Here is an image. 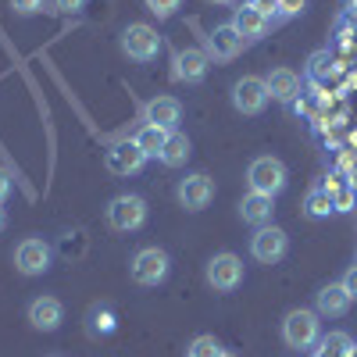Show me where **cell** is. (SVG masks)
<instances>
[{"instance_id":"cell-27","label":"cell","mask_w":357,"mask_h":357,"mask_svg":"<svg viewBox=\"0 0 357 357\" xmlns=\"http://www.w3.org/2000/svg\"><path fill=\"white\" fill-rule=\"evenodd\" d=\"M304 8H307V0H279V15L282 18H296Z\"/></svg>"},{"instance_id":"cell-9","label":"cell","mask_w":357,"mask_h":357,"mask_svg":"<svg viewBox=\"0 0 357 357\" xmlns=\"http://www.w3.org/2000/svg\"><path fill=\"white\" fill-rule=\"evenodd\" d=\"M268 104V86L257 75H243L240 82L232 86V107L240 114H261Z\"/></svg>"},{"instance_id":"cell-3","label":"cell","mask_w":357,"mask_h":357,"mask_svg":"<svg viewBox=\"0 0 357 357\" xmlns=\"http://www.w3.org/2000/svg\"><path fill=\"white\" fill-rule=\"evenodd\" d=\"M122 50H126V57H132V61H154L158 50H161L158 29L146 25V22H132L122 33Z\"/></svg>"},{"instance_id":"cell-20","label":"cell","mask_w":357,"mask_h":357,"mask_svg":"<svg viewBox=\"0 0 357 357\" xmlns=\"http://www.w3.org/2000/svg\"><path fill=\"white\" fill-rule=\"evenodd\" d=\"M333 211H336L333 193L325 190V186H311L307 197H304V215H307V218H329Z\"/></svg>"},{"instance_id":"cell-30","label":"cell","mask_w":357,"mask_h":357,"mask_svg":"<svg viewBox=\"0 0 357 357\" xmlns=\"http://www.w3.org/2000/svg\"><path fill=\"white\" fill-rule=\"evenodd\" d=\"M343 286H347V293H350V301H357V264L343 275Z\"/></svg>"},{"instance_id":"cell-23","label":"cell","mask_w":357,"mask_h":357,"mask_svg":"<svg viewBox=\"0 0 357 357\" xmlns=\"http://www.w3.org/2000/svg\"><path fill=\"white\" fill-rule=\"evenodd\" d=\"M321 186L333 193V204H336V211H350V207H354V186H350V183H340V175H329V178H325V183H321Z\"/></svg>"},{"instance_id":"cell-37","label":"cell","mask_w":357,"mask_h":357,"mask_svg":"<svg viewBox=\"0 0 357 357\" xmlns=\"http://www.w3.org/2000/svg\"><path fill=\"white\" fill-rule=\"evenodd\" d=\"M354 8H357V0H354Z\"/></svg>"},{"instance_id":"cell-24","label":"cell","mask_w":357,"mask_h":357,"mask_svg":"<svg viewBox=\"0 0 357 357\" xmlns=\"http://www.w3.org/2000/svg\"><path fill=\"white\" fill-rule=\"evenodd\" d=\"M318 357H347V350L354 347V340L347 333H329V336H321L318 340Z\"/></svg>"},{"instance_id":"cell-34","label":"cell","mask_w":357,"mask_h":357,"mask_svg":"<svg viewBox=\"0 0 357 357\" xmlns=\"http://www.w3.org/2000/svg\"><path fill=\"white\" fill-rule=\"evenodd\" d=\"M347 357H357V347H350V350H347Z\"/></svg>"},{"instance_id":"cell-19","label":"cell","mask_w":357,"mask_h":357,"mask_svg":"<svg viewBox=\"0 0 357 357\" xmlns=\"http://www.w3.org/2000/svg\"><path fill=\"white\" fill-rule=\"evenodd\" d=\"M275 197H264V193H247L243 200H240V215H243V222L247 225H268V222H272V211H275V204H272Z\"/></svg>"},{"instance_id":"cell-31","label":"cell","mask_w":357,"mask_h":357,"mask_svg":"<svg viewBox=\"0 0 357 357\" xmlns=\"http://www.w3.org/2000/svg\"><path fill=\"white\" fill-rule=\"evenodd\" d=\"M8 193H11V172H8V168H0V204L8 200Z\"/></svg>"},{"instance_id":"cell-28","label":"cell","mask_w":357,"mask_h":357,"mask_svg":"<svg viewBox=\"0 0 357 357\" xmlns=\"http://www.w3.org/2000/svg\"><path fill=\"white\" fill-rule=\"evenodd\" d=\"M11 8L18 15H36V11H43V0H11Z\"/></svg>"},{"instance_id":"cell-10","label":"cell","mask_w":357,"mask_h":357,"mask_svg":"<svg viewBox=\"0 0 357 357\" xmlns=\"http://www.w3.org/2000/svg\"><path fill=\"white\" fill-rule=\"evenodd\" d=\"M247 47V40L232 29V22L225 25H215L211 33H207V57L211 61H232V57H240Z\"/></svg>"},{"instance_id":"cell-13","label":"cell","mask_w":357,"mask_h":357,"mask_svg":"<svg viewBox=\"0 0 357 357\" xmlns=\"http://www.w3.org/2000/svg\"><path fill=\"white\" fill-rule=\"evenodd\" d=\"M104 165H107V172H111V175H136V172L146 165V154L136 146V139H129V143L111 146L107 158H104Z\"/></svg>"},{"instance_id":"cell-36","label":"cell","mask_w":357,"mask_h":357,"mask_svg":"<svg viewBox=\"0 0 357 357\" xmlns=\"http://www.w3.org/2000/svg\"><path fill=\"white\" fill-rule=\"evenodd\" d=\"M222 357H236V354H225V350H222Z\"/></svg>"},{"instance_id":"cell-35","label":"cell","mask_w":357,"mask_h":357,"mask_svg":"<svg viewBox=\"0 0 357 357\" xmlns=\"http://www.w3.org/2000/svg\"><path fill=\"white\" fill-rule=\"evenodd\" d=\"M211 4H232V0H211Z\"/></svg>"},{"instance_id":"cell-18","label":"cell","mask_w":357,"mask_h":357,"mask_svg":"<svg viewBox=\"0 0 357 357\" xmlns=\"http://www.w3.org/2000/svg\"><path fill=\"white\" fill-rule=\"evenodd\" d=\"M232 29L240 33L247 43H254V40H261L264 33H268V15H261L257 8H250V4H243V8H236V15H232Z\"/></svg>"},{"instance_id":"cell-33","label":"cell","mask_w":357,"mask_h":357,"mask_svg":"<svg viewBox=\"0 0 357 357\" xmlns=\"http://www.w3.org/2000/svg\"><path fill=\"white\" fill-rule=\"evenodd\" d=\"M4 225H8V215H4V207H0V232H4Z\"/></svg>"},{"instance_id":"cell-14","label":"cell","mask_w":357,"mask_h":357,"mask_svg":"<svg viewBox=\"0 0 357 357\" xmlns=\"http://www.w3.org/2000/svg\"><path fill=\"white\" fill-rule=\"evenodd\" d=\"M29 321H33V329L40 333H54L57 325L65 321V307L57 296H36L33 304H29Z\"/></svg>"},{"instance_id":"cell-1","label":"cell","mask_w":357,"mask_h":357,"mask_svg":"<svg viewBox=\"0 0 357 357\" xmlns=\"http://www.w3.org/2000/svg\"><path fill=\"white\" fill-rule=\"evenodd\" d=\"M282 340L286 347L293 350H307L321 340V321H318V311H289L286 321H282Z\"/></svg>"},{"instance_id":"cell-17","label":"cell","mask_w":357,"mask_h":357,"mask_svg":"<svg viewBox=\"0 0 357 357\" xmlns=\"http://www.w3.org/2000/svg\"><path fill=\"white\" fill-rule=\"evenodd\" d=\"M264 86H268V97H275V100H282V104H293L296 97H301V75H296L293 68L268 72Z\"/></svg>"},{"instance_id":"cell-8","label":"cell","mask_w":357,"mask_h":357,"mask_svg":"<svg viewBox=\"0 0 357 357\" xmlns=\"http://www.w3.org/2000/svg\"><path fill=\"white\" fill-rule=\"evenodd\" d=\"M207 68H211V57L200 47L175 50V57H172V79L175 82H200L207 75Z\"/></svg>"},{"instance_id":"cell-12","label":"cell","mask_w":357,"mask_h":357,"mask_svg":"<svg viewBox=\"0 0 357 357\" xmlns=\"http://www.w3.org/2000/svg\"><path fill=\"white\" fill-rule=\"evenodd\" d=\"M175 197H178V204H183L186 211H204V207L211 204V197H215V183L207 175H186L183 183H178Z\"/></svg>"},{"instance_id":"cell-25","label":"cell","mask_w":357,"mask_h":357,"mask_svg":"<svg viewBox=\"0 0 357 357\" xmlns=\"http://www.w3.org/2000/svg\"><path fill=\"white\" fill-rule=\"evenodd\" d=\"M190 357H222V347L215 343V336H197L190 343Z\"/></svg>"},{"instance_id":"cell-29","label":"cell","mask_w":357,"mask_h":357,"mask_svg":"<svg viewBox=\"0 0 357 357\" xmlns=\"http://www.w3.org/2000/svg\"><path fill=\"white\" fill-rule=\"evenodd\" d=\"M250 8H257L261 15H279V0H247Z\"/></svg>"},{"instance_id":"cell-5","label":"cell","mask_w":357,"mask_h":357,"mask_svg":"<svg viewBox=\"0 0 357 357\" xmlns=\"http://www.w3.org/2000/svg\"><path fill=\"white\" fill-rule=\"evenodd\" d=\"M243 282V261L236 254H215L207 261V286L218 293H232Z\"/></svg>"},{"instance_id":"cell-16","label":"cell","mask_w":357,"mask_h":357,"mask_svg":"<svg viewBox=\"0 0 357 357\" xmlns=\"http://www.w3.org/2000/svg\"><path fill=\"white\" fill-rule=\"evenodd\" d=\"M178 118H183V104H178L175 97H154L151 104H146V122L165 129V132H175Z\"/></svg>"},{"instance_id":"cell-15","label":"cell","mask_w":357,"mask_h":357,"mask_svg":"<svg viewBox=\"0 0 357 357\" xmlns=\"http://www.w3.org/2000/svg\"><path fill=\"white\" fill-rule=\"evenodd\" d=\"M350 304H354V301H350V293H347L343 282H329V286H321V289L314 293V311L325 314V318H340V314H347Z\"/></svg>"},{"instance_id":"cell-2","label":"cell","mask_w":357,"mask_h":357,"mask_svg":"<svg viewBox=\"0 0 357 357\" xmlns=\"http://www.w3.org/2000/svg\"><path fill=\"white\" fill-rule=\"evenodd\" d=\"M143 222H146V200L143 197L126 193V197H114L107 204V225L114 232H136Z\"/></svg>"},{"instance_id":"cell-22","label":"cell","mask_w":357,"mask_h":357,"mask_svg":"<svg viewBox=\"0 0 357 357\" xmlns=\"http://www.w3.org/2000/svg\"><path fill=\"white\" fill-rule=\"evenodd\" d=\"M161 161L168 168H183L190 161V139L183 132H168V143H165V151H161Z\"/></svg>"},{"instance_id":"cell-7","label":"cell","mask_w":357,"mask_h":357,"mask_svg":"<svg viewBox=\"0 0 357 357\" xmlns=\"http://www.w3.org/2000/svg\"><path fill=\"white\" fill-rule=\"evenodd\" d=\"M286 250H289V240H286V232L275 229V225H261V229L254 232V240H250V254H254V261H261V264L282 261Z\"/></svg>"},{"instance_id":"cell-26","label":"cell","mask_w":357,"mask_h":357,"mask_svg":"<svg viewBox=\"0 0 357 357\" xmlns=\"http://www.w3.org/2000/svg\"><path fill=\"white\" fill-rule=\"evenodd\" d=\"M183 4V0H146V8H151L158 18H168V15H175V8Z\"/></svg>"},{"instance_id":"cell-4","label":"cell","mask_w":357,"mask_h":357,"mask_svg":"<svg viewBox=\"0 0 357 357\" xmlns=\"http://www.w3.org/2000/svg\"><path fill=\"white\" fill-rule=\"evenodd\" d=\"M247 183L254 193H264V197H275L286 190V165L279 158H257L247 172Z\"/></svg>"},{"instance_id":"cell-32","label":"cell","mask_w":357,"mask_h":357,"mask_svg":"<svg viewBox=\"0 0 357 357\" xmlns=\"http://www.w3.org/2000/svg\"><path fill=\"white\" fill-rule=\"evenodd\" d=\"M54 4H57V11H79L86 0H54Z\"/></svg>"},{"instance_id":"cell-6","label":"cell","mask_w":357,"mask_h":357,"mask_svg":"<svg viewBox=\"0 0 357 357\" xmlns=\"http://www.w3.org/2000/svg\"><path fill=\"white\" fill-rule=\"evenodd\" d=\"M132 279L139 286H158L165 275H168V254L161 247H143L136 257H132Z\"/></svg>"},{"instance_id":"cell-21","label":"cell","mask_w":357,"mask_h":357,"mask_svg":"<svg viewBox=\"0 0 357 357\" xmlns=\"http://www.w3.org/2000/svg\"><path fill=\"white\" fill-rule=\"evenodd\" d=\"M165 143H168V132H165V129H158V126H151V122H146V126L136 132V146H139V151H143L146 158H161Z\"/></svg>"},{"instance_id":"cell-11","label":"cell","mask_w":357,"mask_h":357,"mask_svg":"<svg viewBox=\"0 0 357 357\" xmlns=\"http://www.w3.org/2000/svg\"><path fill=\"white\" fill-rule=\"evenodd\" d=\"M15 268L22 275H43L47 268H50V247L43 243V240H22L18 247H15Z\"/></svg>"}]
</instances>
